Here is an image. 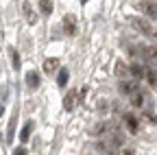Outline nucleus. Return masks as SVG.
Returning a JSON list of instances; mask_svg holds the SVG:
<instances>
[{
  "label": "nucleus",
  "instance_id": "17",
  "mask_svg": "<svg viewBox=\"0 0 157 155\" xmlns=\"http://www.w3.org/2000/svg\"><path fill=\"white\" fill-rule=\"evenodd\" d=\"M11 57H13V68L20 70V55H17L15 50H11Z\"/></svg>",
  "mask_w": 157,
  "mask_h": 155
},
{
  "label": "nucleus",
  "instance_id": "19",
  "mask_svg": "<svg viewBox=\"0 0 157 155\" xmlns=\"http://www.w3.org/2000/svg\"><path fill=\"white\" fill-rule=\"evenodd\" d=\"M13 155H26V151H24L22 146H20V149H15V151H13Z\"/></svg>",
  "mask_w": 157,
  "mask_h": 155
},
{
  "label": "nucleus",
  "instance_id": "13",
  "mask_svg": "<svg viewBox=\"0 0 157 155\" xmlns=\"http://www.w3.org/2000/svg\"><path fill=\"white\" fill-rule=\"evenodd\" d=\"M116 74H118V76H127V74H131V68L124 66V64H118V66H116Z\"/></svg>",
  "mask_w": 157,
  "mask_h": 155
},
{
  "label": "nucleus",
  "instance_id": "4",
  "mask_svg": "<svg viewBox=\"0 0 157 155\" xmlns=\"http://www.w3.org/2000/svg\"><path fill=\"white\" fill-rule=\"evenodd\" d=\"M55 70H59V59L50 57V59H46V61H44V72H46V74H52Z\"/></svg>",
  "mask_w": 157,
  "mask_h": 155
},
{
  "label": "nucleus",
  "instance_id": "16",
  "mask_svg": "<svg viewBox=\"0 0 157 155\" xmlns=\"http://www.w3.org/2000/svg\"><path fill=\"white\" fill-rule=\"evenodd\" d=\"M135 26H137V29H140L142 33H153V29H151L148 24H144V22H140V20H135Z\"/></svg>",
  "mask_w": 157,
  "mask_h": 155
},
{
  "label": "nucleus",
  "instance_id": "20",
  "mask_svg": "<svg viewBox=\"0 0 157 155\" xmlns=\"http://www.w3.org/2000/svg\"><path fill=\"white\" fill-rule=\"evenodd\" d=\"M122 155H133V153H131V151H124V153H122Z\"/></svg>",
  "mask_w": 157,
  "mask_h": 155
},
{
  "label": "nucleus",
  "instance_id": "9",
  "mask_svg": "<svg viewBox=\"0 0 157 155\" xmlns=\"http://www.w3.org/2000/svg\"><path fill=\"white\" fill-rule=\"evenodd\" d=\"M124 122H127V129H129L131 133H135V131H137V120H135V116L127 114V116H124Z\"/></svg>",
  "mask_w": 157,
  "mask_h": 155
},
{
  "label": "nucleus",
  "instance_id": "14",
  "mask_svg": "<svg viewBox=\"0 0 157 155\" xmlns=\"http://www.w3.org/2000/svg\"><path fill=\"white\" fill-rule=\"evenodd\" d=\"M57 81H59V85H61V87L68 83V70H66V68H61V70H59V76H57Z\"/></svg>",
  "mask_w": 157,
  "mask_h": 155
},
{
  "label": "nucleus",
  "instance_id": "21",
  "mask_svg": "<svg viewBox=\"0 0 157 155\" xmlns=\"http://www.w3.org/2000/svg\"><path fill=\"white\" fill-rule=\"evenodd\" d=\"M0 116H2V103H0Z\"/></svg>",
  "mask_w": 157,
  "mask_h": 155
},
{
  "label": "nucleus",
  "instance_id": "5",
  "mask_svg": "<svg viewBox=\"0 0 157 155\" xmlns=\"http://www.w3.org/2000/svg\"><path fill=\"white\" fill-rule=\"evenodd\" d=\"M146 15H157V2H137Z\"/></svg>",
  "mask_w": 157,
  "mask_h": 155
},
{
  "label": "nucleus",
  "instance_id": "7",
  "mask_svg": "<svg viewBox=\"0 0 157 155\" xmlns=\"http://www.w3.org/2000/svg\"><path fill=\"white\" fill-rule=\"evenodd\" d=\"M31 131H33V120H29V122L22 127V131H20V140L26 142V140H29V135H31Z\"/></svg>",
  "mask_w": 157,
  "mask_h": 155
},
{
  "label": "nucleus",
  "instance_id": "12",
  "mask_svg": "<svg viewBox=\"0 0 157 155\" xmlns=\"http://www.w3.org/2000/svg\"><path fill=\"white\" fill-rule=\"evenodd\" d=\"M22 13H26L29 22L35 24V15H33V11H31V2H22Z\"/></svg>",
  "mask_w": 157,
  "mask_h": 155
},
{
  "label": "nucleus",
  "instance_id": "11",
  "mask_svg": "<svg viewBox=\"0 0 157 155\" xmlns=\"http://www.w3.org/2000/svg\"><path fill=\"white\" fill-rule=\"evenodd\" d=\"M37 5H39V13H44V15H48L52 11V2H50V0H42V2H37Z\"/></svg>",
  "mask_w": 157,
  "mask_h": 155
},
{
  "label": "nucleus",
  "instance_id": "1",
  "mask_svg": "<svg viewBox=\"0 0 157 155\" xmlns=\"http://www.w3.org/2000/svg\"><path fill=\"white\" fill-rule=\"evenodd\" d=\"M120 92L124 94V96H133L135 94H140L142 90H140V85H137V81H120Z\"/></svg>",
  "mask_w": 157,
  "mask_h": 155
},
{
  "label": "nucleus",
  "instance_id": "8",
  "mask_svg": "<svg viewBox=\"0 0 157 155\" xmlns=\"http://www.w3.org/2000/svg\"><path fill=\"white\" fill-rule=\"evenodd\" d=\"M74 103H76V90H74V92H70V94L66 96V101H63V107L70 111V109H74Z\"/></svg>",
  "mask_w": 157,
  "mask_h": 155
},
{
  "label": "nucleus",
  "instance_id": "3",
  "mask_svg": "<svg viewBox=\"0 0 157 155\" xmlns=\"http://www.w3.org/2000/svg\"><path fill=\"white\" fill-rule=\"evenodd\" d=\"M129 68H131V74H133V81L144 79V76H146V68H144V66H140V64H131Z\"/></svg>",
  "mask_w": 157,
  "mask_h": 155
},
{
  "label": "nucleus",
  "instance_id": "10",
  "mask_svg": "<svg viewBox=\"0 0 157 155\" xmlns=\"http://www.w3.org/2000/svg\"><path fill=\"white\" fill-rule=\"evenodd\" d=\"M26 83H29V87H33V90L39 85V76H37V72H29V74H26Z\"/></svg>",
  "mask_w": 157,
  "mask_h": 155
},
{
  "label": "nucleus",
  "instance_id": "2",
  "mask_svg": "<svg viewBox=\"0 0 157 155\" xmlns=\"http://www.w3.org/2000/svg\"><path fill=\"white\" fill-rule=\"evenodd\" d=\"M63 31H66V35H76V22H74V15H66L63 17Z\"/></svg>",
  "mask_w": 157,
  "mask_h": 155
},
{
  "label": "nucleus",
  "instance_id": "6",
  "mask_svg": "<svg viewBox=\"0 0 157 155\" xmlns=\"http://www.w3.org/2000/svg\"><path fill=\"white\" fill-rule=\"evenodd\" d=\"M146 81L151 87H157V70L155 68H146Z\"/></svg>",
  "mask_w": 157,
  "mask_h": 155
},
{
  "label": "nucleus",
  "instance_id": "18",
  "mask_svg": "<svg viewBox=\"0 0 157 155\" xmlns=\"http://www.w3.org/2000/svg\"><path fill=\"white\" fill-rule=\"evenodd\" d=\"M9 94H11V90H9V85H5L2 90H0V99H2V101H7V99H9Z\"/></svg>",
  "mask_w": 157,
  "mask_h": 155
},
{
  "label": "nucleus",
  "instance_id": "15",
  "mask_svg": "<svg viewBox=\"0 0 157 155\" xmlns=\"http://www.w3.org/2000/svg\"><path fill=\"white\" fill-rule=\"evenodd\" d=\"M131 101H133V105H135V107H140V105L144 103V92H140V94H135V96H133Z\"/></svg>",
  "mask_w": 157,
  "mask_h": 155
}]
</instances>
